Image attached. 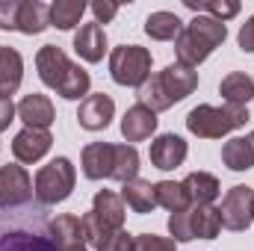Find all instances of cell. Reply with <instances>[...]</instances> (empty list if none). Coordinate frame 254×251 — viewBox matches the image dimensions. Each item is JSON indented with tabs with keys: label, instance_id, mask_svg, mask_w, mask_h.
<instances>
[{
	"label": "cell",
	"instance_id": "obj_20",
	"mask_svg": "<svg viewBox=\"0 0 254 251\" xmlns=\"http://www.w3.org/2000/svg\"><path fill=\"white\" fill-rule=\"evenodd\" d=\"M187 222H190L192 240H216L222 231V219H219V207H187Z\"/></svg>",
	"mask_w": 254,
	"mask_h": 251
},
{
	"label": "cell",
	"instance_id": "obj_37",
	"mask_svg": "<svg viewBox=\"0 0 254 251\" xmlns=\"http://www.w3.org/2000/svg\"><path fill=\"white\" fill-rule=\"evenodd\" d=\"M15 116H18V107L9 98H0V133L9 130V125L15 122Z\"/></svg>",
	"mask_w": 254,
	"mask_h": 251
},
{
	"label": "cell",
	"instance_id": "obj_9",
	"mask_svg": "<svg viewBox=\"0 0 254 251\" xmlns=\"http://www.w3.org/2000/svg\"><path fill=\"white\" fill-rule=\"evenodd\" d=\"M92 216H95V222L101 225V231H104V237H107L110 231L125 228L127 204L122 201V195H119V192H113V189H101V192H95Z\"/></svg>",
	"mask_w": 254,
	"mask_h": 251
},
{
	"label": "cell",
	"instance_id": "obj_27",
	"mask_svg": "<svg viewBox=\"0 0 254 251\" xmlns=\"http://www.w3.org/2000/svg\"><path fill=\"white\" fill-rule=\"evenodd\" d=\"M86 15V3L83 0H57L51 3V27L57 30H74Z\"/></svg>",
	"mask_w": 254,
	"mask_h": 251
},
{
	"label": "cell",
	"instance_id": "obj_22",
	"mask_svg": "<svg viewBox=\"0 0 254 251\" xmlns=\"http://www.w3.org/2000/svg\"><path fill=\"white\" fill-rule=\"evenodd\" d=\"M51 27V6L42 0H24L21 15H18V33L24 36H39Z\"/></svg>",
	"mask_w": 254,
	"mask_h": 251
},
{
	"label": "cell",
	"instance_id": "obj_13",
	"mask_svg": "<svg viewBox=\"0 0 254 251\" xmlns=\"http://www.w3.org/2000/svg\"><path fill=\"white\" fill-rule=\"evenodd\" d=\"M113 157H116V145L113 142H92V145H86L83 154H80L83 175L89 181H113Z\"/></svg>",
	"mask_w": 254,
	"mask_h": 251
},
{
	"label": "cell",
	"instance_id": "obj_40",
	"mask_svg": "<svg viewBox=\"0 0 254 251\" xmlns=\"http://www.w3.org/2000/svg\"><path fill=\"white\" fill-rule=\"evenodd\" d=\"M65 251H89L86 246H77V249H65Z\"/></svg>",
	"mask_w": 254,
	"mask_h": 251
},
{
	"label": "cell",
	"instance_id": "obj_17",
	"mask_svg": "<svg viewBox=\"0 0 254 251\" xmlns=\"http://www.w3.org/2000/svg\"><path fill=\"white\" fill-rule=\"evenodd\" d=\"M48 237L57 243V249H60V251L86 246L83 219H80V216H71V213H63V216L51 219V225H48Z\"/></svg>",
	"mask_w": 254,
	"mask_h": 251
},
{
	"label": "cell",
	"instance_id": "obj_26",
	"mask_svg": "<svg viewBox=\"0 0 254 251\" xmlns=\"http://www.w3.org/2000/svg\"><path fill=\"white\" fill-rule=\"evenodd\" d=\"M139 178V151L136 145H116V157H113V181L127 184V181H136Z\"/></svg>",
	"mask_w": 254,
	"mask_h": 251
},
{
	"label": "cell",
	"instance_id": "obj_23",
	"mask_svg": "<svg viewBox=\"0 0 254 251\" xmlns=\"http://www.w3.org/2000/svg\"><path fill=\"white\" fill-rule=\"evenodd\" d=\"M219 92H222L225 104L249 107V101H254V77H249L246 71H231L228 77H222Z\"/></svg>",
	"mask_w": 254,
	"mask_h": 251
},
{
	"label": "cell",
	"instance_id": "obj_11",
	"mask_svg": "<svg viewBox=\"0 0 254 251\" xmlns=\"http://www.w3.org/2000/svg\"><path fill=\"white\" fill-rule=\"evenodd\" d=\"M113 116H116V101H113L110 95H104V92L83 98V101H80V110H77L80 127H83V130H92V133L107 130L110 122H113Z\"/></svg>",
	"mask_w": 254,
	"mask_h": 251
},
{
	"label": "cell",
	"instance_id": "obj_6",
	"mask_svg": "<svg viewBox=\"0 0 254 251\" xmlns=\"http://www.w3.org/2000/svg\"><path fill=\"white\" fill-rule=\"evenodd\" d=\"M219 219H222V228L225 231H249L254 225V189L252 187H231L222 198V207H219Z\"/></svg>",
	"mask_w": 254,
	"mask_h": 251
},
{
	"label": "cell",
	"instance_id": "obj_29",
	"mask_svg": "<svg viewBox=\"0 0 254 251\" xmlns=\"http://www.w3.org/2000/svg\"><path fill=\"white\" fill-rule=\"evenodd\" d=\"M154 192H157V207H166L169 213L190 207V195H187L184 184H178V181H160V184H154Z\"/></svg>",
	"mask_w": 254,
	"mask_h": 251
},
{
	"label": "cell",
	"instance_id": "obj_18",
	"mask_svg": "<svg viewBox=\"0 0 254 251\" xmlns=\"http://www.w3.org/2000/svg\"><path fill=\"white\" fill-rule=\"evenodd\" d=\"M181 184L190 195V204H198V207H213V201H219V195H222L219 178L210 172H192Z\"/></svg>",
	"mask_w": 254,
	"mask_h": 251
},
{
	"label": "cell",
	"instance_id": "obj_10",
	"mask_svg": "<svg viewBox=\"0 0 254 251\" xmlns=\"http://www.w3.org/2000/svg\"><path fill=\"white\" fill-rule=\"evenodd\" d=\"M71 60H68V54H65L60 45H45V48H39V54H36V71H39V77H42V83L48 86V89H60L65 80V74L71 71Z\"/></svg>",
	"mask_w": 254,
	"mask_h": 251
},
{
	"label": "cell",
	"instance_id": "obj_35",
	"mask_svg": "<svg viewBox=\"0 0 254 251\" xmlns=\"http://www.w3.org/2000/svg\"><path fill=\"white\" fill-rule=\"evenodd\" d=\"M92 12H95V24H110L119 15V3H113V0H95Z\"/></svg>",
	"mask_w": 254,
	"mask_h": 251
},
{
	"label": "cell",
	"instance_id": "obj_15",
	"mask_svg": "<svg viewBox=\"0 0 254 251\" xmlns=\"http://www.w3.org/2000/svg\"><path fill=\"white\" fill-rule=\"evenodd\" d=\"M157 122H160V119H157L154 110H148V107H142V104H133L125 113V119H122V136L127 139V145L145 142V139L154 136Z\"/></svg>",
	"mask_w": 254,
	"mask_h": 251
},
{
	"label": "cell",
	"instance_id": "obj_39",
	"mask_svg": "<svg viewBox=\"0 0 254 251\" xmlns=\"http://www.w3.org/2000/svg\"><path fill=\"white\" fill-rule=\"evenodd\" d=\"M246 139H249V145H252V154H254V130L249 133V136H246Z\"/></svg>",
	"mask_w": 254,
	"mask_h": 251
},
{
	"label": "cell",
	"instance_id": "obj_4",
	"mask_svg": "<svg viewBox=\"0 0 254 251\" xmlns=\"http://www.w3.org/2000/svg\"><path fill=\"white\" fill-rule=\"evenodd\" d=\"M77 184V169L68 157H57L51 160L48 166H42L33 178V195L39 204L45 207H54V204H63L65 198L74 192Z\"/></svg>",
	"mask_w": 254,
	"mask_h": 251
},
{
	"label": "cell",
	"instance_id": "obj_7",
	"mask_svg": "<svg viewBox=\"0 0 254 251\" xmlns=\"http://www.w3.org/2000/svg\"><path fill=\"white\" fill-rule=\"evenodd\" d=\"M33 201V178L21 163L0 166V210L24 207Z\"/></svg>",
	"mask_w": 254,
	"mask_h": 251
},
{
	"label": "cell",
	"instance_id": "obj_30",
	"mask_svg": "<svg viewBox=\"0 0 254 251\" xmlns=\"http://www.w3.org/2000/svg\"><path fill=\"white\" fill-rule=\"evenodd\" d=\"M184 6L192 9L195 15H201V12H207L210 18H216V21H231L234 15H240V3L237 0H184Z\"/></svg>",
	"mask_w": 254,
	"mask_h": 251
},
{
	"label": "cell",
	"instance_id": "obj_24",
	"mask_svg": "<svg viewBox=\"0 0 254 251\" xmlns=\"http://www.w3.org/2000/svg\"><path fill=\"white\" fill-rule=\"evenodd\" d=\"M145 33L154 42H175L184 33V21L175 12H151L145 18Z\"/></svg>",
	"mask_w": 254,
	"mask_h": 251
},
{
	"label": "cell",
	"instance_id": "obj_8",
	"mask_svg": "<svg viewBox=\"0 0 254 251\" xmlns=\"http://www.w3.org/2000/svg\"><path fill=\"white\" fill-rule=\"evenodd\" d=\"M54 145V136L51 130H39V127H24L21 133H15L12 139V154L21 166H33L39 163Z\"/></svg>",
	"mask_w": 254,
	"mask_h": 251
},
{
	"label": "cell",
	"instance_id": "obj_5",
	"mask_svg": "<svg viewBox=\"0 0 254 251\" xmlns=\"http://www.w3.org/2000/svg\"><path fill=\"white\" fill-rule=\"evenodd\" d=\"M110 77L119 86L139 89L151 77V51L142 45H119L110 54Z\"/></svg>",
	"mask_w": 254,
	"mask_h": 251
},
{
	"label": "cell",
	"instance_id": "obj_28",
	"mask_svg": "<svg viewBox=\"0 0 254 251\" xmlns=\"http://www.w3.org/2000/svg\"><path fill=\"white\" fill-rule=\"evenodd\" d=\"M89 86H92L89 71H86V68H80V65L74 63V65H71V71L65 74L63 86L57 89V95H60V98H65V101H83V98H89Z\"/></svg>",
	"mask_w": 254,
	"mask_h": 251
},
{
	"label": "cell",
	"instance_id": "obj_33",
	"mask_svg": "<svg viewBox=\"0 0 254 251\" xmlns=\"http://www.w3.org/2000/svg\"><path fill=\"white\" fill-rule=\"evenodd\" d=\"M36 234L30 231H9V234H0V251H27L33 243Z\"/></svg>",
	"mask_w": 254,
	"mask_h": 251
},
{
	"label": "cell",
	"instance_id": "obj_1",
	"mask_svg": "<svg viewBox=\"0 0 254 251\" xmlns=\"http://www.w3.org/2000/svg\"><path fill=\"white\" fill-rule=\"evenodd\" d=\"M195 89H198V71L181 63H172L163 71L151 74L136 89V98H139L136 104H142V107H148L154 113H163V110L181 104L184 98H190Z\"/></svg>",
	"mask_w": 254,
	"mask_h": 251
},
{
	"label": "cell",
	"instance_id": "obj_14",
	"mask_svg": "<svg viewBox=\"0 0 254 251\" xmlns=\"http://www.w3.org/2000/svg\"><path fill=\"white\" fill-rule=\"evenodd\" d=\"M18 119L24 122V127L48 130V127L54 125V119H57V110H54V104H51L48 95L33 92V95H24L18 101Z\"/></svg>",
	"mask_w": 254,
	"mask_h": 251
},
{
	"label": "cell",
	"instance_id": "obj_36",
	"mask_svg": "<svg viewBox=\"0 0 254 251\" xmlns=\"http://www.w3.org/2000/svg\"><path fill=\"white\" fill-rule=\"evenodd\" d=\"M237 42H240V51H246V54H254V15L240 27V36H237Z\"/></svg>",
	"mask_w": 254,
	"mask_h": 251
},
{
	"label": "cell",
	"instance_id": "obj_25",
	"mask_svg": "<svg viewBox=\"0 0 254 251\" xmlns=\"http://www.w3.org/2000/svg\"><path fill=\"white\" fill-rule=\"evenodd\" d=\"M222 163L231 169V172H249L254 169V154H252V145L246 136H234L222 145Z\"/></svg>",
	"mask_w": 254,
	"mask_h": 251
},
{
	"label": "cell",
	"instance_id": "obj_19",
	"mask_svg": "<svg viewBox=\"0 0 254 251\" xmlns=\"http://www.w3.org/2000/svg\"><path fill=\"white\" fill-rule=\"evenodd\" d=\"M21 80H24V60L15 48L9 45H0V98H9L21 89Z\"/></svg>",
	"mask_w": 254,
	"mask_h": 251
},
{
	"label": "cell",
	"instance_id": "obj_38",
	"mask_svg": "<svg viewBox=\"0 0 254 251\" xmlns=\"http://www.w3.org/2000/svg\"><path fill=\"white\" fill-rule=\"evenodd\" d=\"M27 251H60V249H57V243L51 237H33V243H30Z\"/></svg>",
	"mask_w": 254,
	"mask_h": 251
},
{
	"label": "cell",
	"instance_id": "obj_12",
	"mask_svg": "<svg viewBox=\"0 0 254 251\" xmlns=\"http://www.w3.org/2000/svg\"><path fill=\"white\" fill-rule=\"evenodd\" d=\"M187 154H190V148H187V142H184L178 133H163V136H157V139L151 142V151H148L151 166L160 169V172H172V169L184 166Z\"/></svg>",
	"mask_w": 254,
	"mask_h": 251
},
{
	"label": "cell",
	"instance_id": "obj_34",
	"mask_svg": "<svg viewBox=\"0 0 254 251\" xmlns=\"http://www.w3.org/2000/svg\"><path fill=\"white\" fill-rule=\"evenodd\" d=\"M21 3L24 0H0V30H18Z\"/></svg>",
	"mask_w": 254,
	"mask_h": 251
},
{
	"label": "cell",
	"instance_id": "obj_3",
	"mask_svg": "<svg viewBox=\"0 0 254 251\" xmlns=\"http://www.w3.org/2000/svg\"><path fill=\"white\" fill-rule=\"evenodd\" d=\"M252 116H249V107H237V104H222V107H213V104H201L190 110L187 116V130L198 139H222L240 127H246Z\"/></svg>",
	"mask_w": 254,
	"mask_h": 251
},
{
	"label": "cell",
	"instance_id": "obj_2",
	"mask_svg": "<svg viewBox=\"0 0 254 251\" xmlns=\"http://www.w3.org/2000/svg\"><path fill=\"white\" fill-rule=\"evenodd\" d=\"M228 39V27L210 15H195L184 24V33L175 39V57L187 68H198L222 42Z\"/></svg>",
	"mask_w": 254,
	"mask_h": 251
},
{
	"label": "cell",
	"instance_id": "obj_32",
	"mask_svg": "<svg viewBox=\"0 0 254 251\" xmlns=\"http://www.w3.org/2000/svg\"><path fill=\"white\" fill-rule=\"evenodd\" d=\"M95 251H133V237L127 234L125 228L110 231V234L95 246Z\"/></svg>",
	"mask_w": 254,
	"mask_h": 251
},
{
	"label": "cell",
	"instance_id": "obj_21",
	"mask_svg": "<svg viewBox=\"0 0 254 251\" xmlns=\"http://www.w3.org/2000/svg\"><path fill=\"white\" fill-rule=\"evenodd\" d=\"M122 201H125L133 213H139V216L154 213V207H157L154 184H151V181H142V178L127 181V184H122Z\"/></svg>",
	"mask_w": 254,
	"mask_h": 251
},
{
	"label": "cell",
	"instance_id": "obj_31",
	"mask_svg": "<svg viewBox=\"0 0 254 251\" xmlns=\"http://www.w3.org/2000/svg\"><path fill=\"white\" fill-rule=\"evenodd\" d=\"M133 251H178V243L157 234H139L133 237Z\"/></svg>",
	"mask_w": 254,
	"mask_h": 251
},
{
	"label": "cell",
	"instance_id": "obj_16",
	"mask_svg": "<svg viewBox=\"0 0 254 251\" xmlns=\"http://www.w3.org/2000/svg\"><path fill=\"white\" fill-rule=\"evenodd\" d=\"M74 51L83 63H101L107 54V33L101 24H83L74 33Z\"/></svg>",
	"mask_w": 254,
	"mask_h": 251
}]
</instances>
